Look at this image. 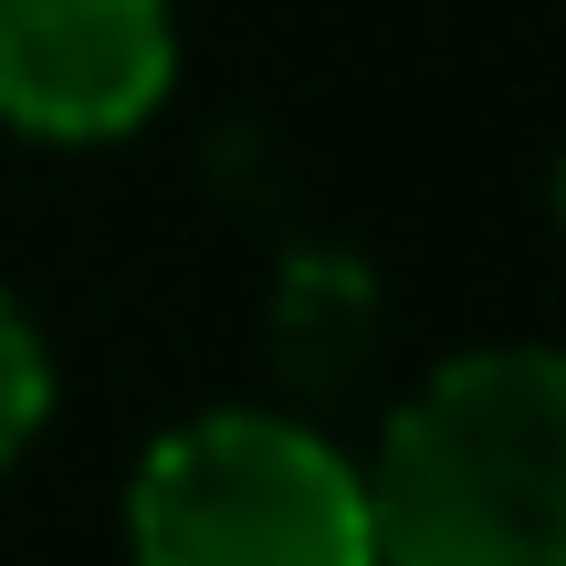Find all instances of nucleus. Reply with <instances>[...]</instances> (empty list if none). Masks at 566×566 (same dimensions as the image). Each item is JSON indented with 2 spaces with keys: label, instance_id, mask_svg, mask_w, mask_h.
Returning a JSON list of instances; mask_svg holds the SVG:
<instances>
[{
  "label": "nucleus",
  "instance_id": "obj_3",
  "mask_svg": "<svg viewBox=\"0 0 566 566\" xmlns=\"http://www.w3.org/2000/svg\"><path fill=\"white\" fill-rule=\"evenodd\" d=\"M168 95V0H0V116L126 137Z\"/></svg>",
  "mask_w": 566,
  "mask_h": 566
},
{
  "label": "nucleus",
  "instance_id": "obj_1",
  "mask_svg": "<svg viewBox=\"0 0 566 566\" xmlns=\"http://www.w3.org/2000/svg\"><path fill=\"white\" fill-rule=\"evenodd\" d=\"M367 535L378 566H566V357L441 367L378 451Z\"/></svg>",
  "mask_w": 566,
  "mask_h": 566
},
{
  "label": "nucleus",
  "instance_id": "obj_4",
  "mask_svg": "<svg viewBox=\"0 0 566 566\" xmlns=\"http://www.w3.org/2000/svg\"><path fill=\"white\" fill-rule=\"evenodd\" d=\"M42 409H53V378H42V346H32V325L0 304V462H11L21 441L42 430Z\"/></svg>",
  "mask_w": 566,
  "mask_h": 566
},
{
  "label": "nucleus",
  "instance_id": "obj_2",
  "mask_svg": "<svg viewBox=\"0 0 566 566\" xmlns=\"http://www.w3.org/2000/svg\"><path fill=\"white\" fill-rule=\"evenodd\" d=\"M126 525L147 566H378L367 483L315 430L263 409L168 430L137 472Z\"/></svg>",
  "mask_w": 566,
  "mask_h": 566
},
{
  "label": "nucleus",
  "instance_id": "obj_5",
  "mask_svg": "<svg viewBox=\"0 0 566 566\" xmlns=\"http://www.w3.org/2000/svg\"><path fill=\"white\" fill-rule=\"evenodd\" d=\"M556 210H566V179H556Z\"/></svg>",
  "mask_w": 566,
  "mask_h": 566
}]
</instances>
